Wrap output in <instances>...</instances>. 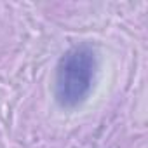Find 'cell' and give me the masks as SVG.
<instances>
[{"mask_svg": "<svg viewBox=\"0 0 148 148\" xmlns=\"http://www.w3.org/2000/svg\"><path fill=\"white\" fill-rule=\"evenodd\" d=\"M96 51L80 44L66 51L56 68L54 96L63 108H75L86 101L96 75Z\"/></svg>", "mask_w": 148, "mask_h": 148, "instance_id": "cell-1", "label": "cell"}]
</instances>
